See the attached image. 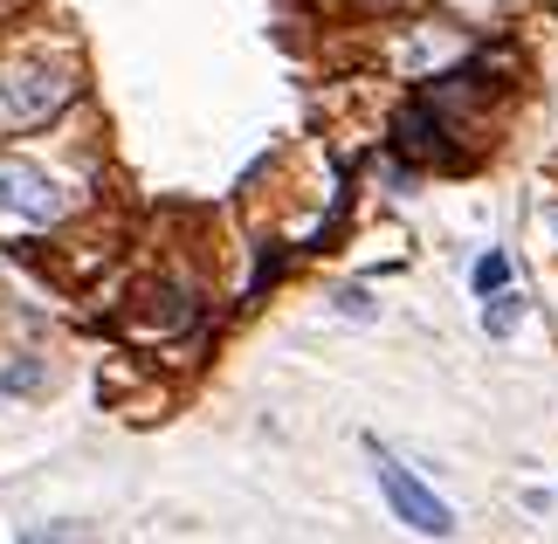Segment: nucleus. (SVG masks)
Returning a JSON list of instances; mask_svg holds the SVG:
<instances>
[{
    "label": "nucleus",
    "mask_w": 558,
    "mask_h": 544,
    "mask_svg": "<svg viewBox=\"0 0 558 544\" xmlns=\"http://www.w3.org/2000/svg\"><path fill=\"white\" fill-rule=\"evenodd\" d=\"M373 462H379V489H386V504H393L414 531H427V537H448V531H456V510H448L435 489H421L414 475L393 462V455H379V448H373Z\"/></svg>",
    "instance_id": "nucleus-1"
},
{
    "label": "nucleus",
    "mask_w": 558,
    "mask_h": 544,
    "mask_svg": "<svg viewBox=\"0 0 558 544\" xmlns=\"http://www.w3.org/2000/svg\"><path fill=\"white\" fill-rule=\"evenodd\" d=\"M504 282H510V255H497V249H489L483 263H476V290L489 297V290H504Z\"/></svg>",
    "instance_id": "nucleus-3"
},
{
    "label": "nucleus",
    "mask_w": 558,
    "mask_h": 544,
    "mask_svg": "<svg viewBox=\"0 0 558 544\" xmlns=\"http://www.w3.org/2000/svg\"><path fill=\"white\" fill-rule=\"evenodd\" d=\"M518 311H524V297H510V290H497V297H489V311H483V324H489V331H510V324H518Z\"/></svg>",
    "instance_id": "nucleus-2"
},
{
    "label": "nucleus",
    "mask_w": 558,
    "mask_h": 544,
    "mask_svg": "<svg viewBox=\"0 0 558 544\" xmlns=\"http://www.w3.org/2000/svg\"><path fill=\"white\" fill-rule=\"evenodd\" d=\"M338 303H345V317H373V297H366V290H345Z\"/></svg>",
    "instance_id": "nucleus-4"
}]
</instances>
